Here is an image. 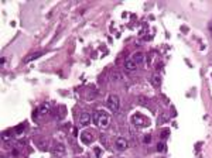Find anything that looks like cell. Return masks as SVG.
I'll return each mask as SVG.
<instances>
[{
	"mask_svg": "<svg viewBox=\"0 0 212 158\" xmlns=\"http://www.w3.org/2000/svg\"><path fill=\"white\" fill-rule=\"evenodd\" d=\"M49 110V103H44L43 106H40V109H38V113L40 114H47Z\"/></svg>",
	"mask_w": 212,
	"mask_h": 158,
	"instance_id": "11",
	"label": "cell"
},
{
	"mask_svg": "<svg viewBox=\"0 0 212 158\" xmlns=\"http://www.w3.org/2000/svg\"><path fill=\"white\" fill-rule=\"evenodd\" d=\"M133 59H134L137 64L143 62V54H141V52H137V54H134V55H133Z\"/></svg>",
	"mask_w": 212,
	"mask_h": 158,
	"instance_id": "12",
	"label": "cell"
},
{
	"mask_svg": "<svg viewBox=\"0 0 212 158\" xmlns=\"http://www.w3.org/2000/svg\"><path fill=\"white\" fill-rule=\"evenodd\" d=\"M132 123L136 126V127H147L148 120L144 117V116L136 113V114H133V117H132Z\"/></svg>",
	"mask_w": 212,
	"mask_h": 158,
	"instance_id": "2",
	"label": "cell"
},
{
	"mask_svg": "<svg viewBox=\"0 0 212 158\" xmlns=\"http://www.w3.org/2000/svg\"><path fill=\"white\" fill-rule=\"evenodd\" d=\"M151 83H153L154 88H160V85H161V78H160V75H154L153 78H151Z\"/></svg>",
	"mask_w": 212,
	"mask_h": 158,
	"instance_id": "9",
	"label": "cell"
},
{
	"mask_svg": "<svg viewBox=\"0 0 212 158\" xmlns=\"http://www.w3.org/2000/svg\"><path fill=\"white\" fill-rule=\"evenodd\" d=\"M91 123V114L89 113H82L79 117V126H89Z\"/></svg>",
	"mask_w": 212,
	"mask_h": 158,
	"instance_id": "7",
	"label": "cell"
},
{
	"mask_svg": "<svg viewBox=\"0 0 212 158\" xmlns=\"http://www.w3.org/2000/svg\"><path fill=\"white\" fill-rule=\"evenodd\" d=\"M106 105L108 107L112 110V112H117L120 107V99L116 96V95H111V96L106 99Z\"/></svg>",
	"mask_w": 212,
	"mask_h": 158,
	"instance_id": "1",
	"label": "cell"
},
{
	"mask_svg": "<svg viewBox=\"0 0 212 158\" xmlns=\"http://www.w3.org/2000/svg\"><path fill=\"white\" fill-rule=\"evenodd\" d=\"M208 28H209V31H211V33H212V21H211V23H209V26H208Z\"/></svg>",
	"mask_w": 212,
	"mask_h": 158,
	"instance_id": "17",
	"label": "cell"
},
{
	"mask_svg": "<svg viewBox=\"0 0 212 158\" xmlns=\"http://www.w3.org/2000/svg\"><path fill=\"white\" fill-rule=\"evenodd\" d=\"M52 152H54L57 157H61V155L65 154V147L62 146V144H55V146H54V150H52Z\"/></svg>",
	"mask_w": 212,
	"mask_h": 158,
	"instance_id": "8",
	"label": "cell"
},
{
	"mask_svg": "<svg viewBox=\"0 0 212 158\" xmlns=\"http://www.w3.org/2000/svg\"><path fill=\"white\" fill-rule=\"evenodd\" d=\"M93 138H95V137H93V134L91 133V131H82V133H81V140H82V143L83 144H91L93 141Z\"/></svg>",
	"mask_w": 212,
	"mask_h": 158,
	"instance_id": "5",
	"label": "cell"
},
{
	"mask_svg": "<svg viewBox=\"0 0 212 158\" xmlns=\"http://www.w3.org/2000/svg\"><path fill=\"white\" fill-rule=\"evenodd\" d=\"M157 150H158V151H160V152H163L164 150H166V146H164L163 143H160V144H158V146H157Z\"/></svg>",
	"mask_w": 212,
	"mask_h": 158,
	"instance_id": "14",
	"label": "cell"
},
{
	"mask_svg": "<svg viewBox=\"0 0 212 158\" xmlns=\"http://www.w3.org/2000/svg\"><path fill=\"white\" fill-rule=\"evenodd\" d=\"M161 136H163V138H166V136H168V131H166V130H164L163 133H161Z\"/></svg>",
	"mask_w": 212,
	"mask_h": 158,
	"instance_id": "16",
	"label": "cell"
},
{
	"mask_svg": "<svg viewBox=\"0 0 212 158\" xmlns=\"http://www.w3.org/2000/svg\"><path fill=\"white\" fill-rule=\"evenodd\" d=\"M64 112H65V107L61 106V107H59V116H58V118H62V117H64Z\"/></svg>",
	"mask_w": 212,
	"mask_h": 158,
	"instance_id": "15",
	"label": "cell"
},
{
	"mask_svg": "<svg viewBox=\"0 0 212 158\" xmlns=\"http://www.w3.org/2000/svg\"><path fill=\"white\" fill-rule=\"evenodd\" d=\"M115 147H116V150H119V151H125V150H127L129 144H127V141L125 140V138L119 137V138H116V141H115Z\"/></svg>",
	"mask_w": 212,
	"mask_h": 158,
	"instance_id": "4",
	"label": "cell"
},
{
	"mask_svg": "<svg viewBox=\"0 0 212 158\" xmlns=\"http://www.w3.org/2000/svg\"><path fill=\"white\" fill-rule=\"evenodd\" d=\"M125 68H126L129 72H134V71L137 69V62H136L133 58H129V59H126V62H125Z\"/></svg>",
	"mask_w": 212,
	"mask_h": 158,
	"instance_id": "6",
	"label": "cell"
},
{
	"mask_svg": "<svg viewBox=\"0 0 212 158\" xmlns=\"http://www.w3.org/2000/svg\"><path fill=\"white\" fill-rule=\"evenodd\" d=\"M99 112V122H98V126L102 128H106L109 124V120H111V117H109V114L105 110H98Z\"/></svg>",
	"mask_w": 212,
	"mask_h": 158,
	"instance_id": "3",
	"label": "cell"
},
{
	"mask_svg": "<svg viewBox=\"0 0 212 158\" xmlns=\"http://www.w3.org/2000/svg\"><path fill=\"white\" fill-rule=\"evenodd\" d=\"M98 122H99V112H95L93 113V123L98 124Z\"/></svg>",
	"mask_w": 212,
	"mask_h": 158,
	"instance_id": "13",
	"label": "cell"
},
{
	"mask_svg": "<svg viewBox=\"0 0 212 158\" xmlns=\"http://www.w3.org/2000/svg\"><path fill=\"white\" fill-rule=\"evenodd\" d=\"M43 55V52H34V54H31V55H28L27 58L24 59V62H30V61H34V59H37L38 57H41Z\"/></svg>",
	"mask_w": 212,
	"mask_h": 158,
	"instance_id": "10",
	"label": "cell"
}]
</instances>
